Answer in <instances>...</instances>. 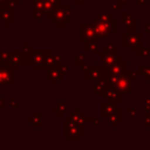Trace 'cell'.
<instances>
[{
  "instance_id": "33",
  "label": "cell",
  "mask_w": 150,
  "mask_h": 150,
  "mask_svg": "<svg viewBox=\"0 0 150 150\" xmlns=\"http://www.w3.org/2000/svg\"><path fill=\"white\" fill-rule=\"evenodd\" d=\"M129 71V75H130V77L134 80V81H137V79H138V75H139V73H138V70L136 71V70H128Z\"/></svg>"
},
{
  "instance_id": "28",
  "label": "cell",
  "mask_w": 150,
  "mask_h": 150,
  "mask_svg": "<svg viewBox=\"0 0 150 150\" xmlns=\"http://www.w3.org/2000/svg\"><path fill=\"white\" fill-rule=\"evenodd\" d=\"M143 117H144V124H143L144 128L150 129V111L149 110H145Z\"/></svg>"
},
{
  "instance_id": "31",
  "label": "cell",
  "mask_w": 150,
  "mask_h": 150,
  "mask_svg": "<svg viewBox=\"0 0 150 150\" xmlns=\"http://www.w3.org/2000/svg\"><path fill=\"white\" fill-rule=\"evenodd\" d=\"M122 7H123V4L118 0V1H115V2H111V9L115 11V12H121L122 11Z\"/></svg>"
},
{
  "instance_id": "11",
  "label": "cell",
  "mask_w": 150,
  "mask_h": 150,
  "mask_svg": "<svg viewBox=\"0 0 150 150\" xmlns=\"http://www.w3.org/2000/svg\"><path fill=\"white\" fill-rule=\"evenodd\" d=\"M68 71V67L67 64H57V66H53L48 69V80L53 82V86H57V82L60 80L63 79V76L67 74Z\"/></svg>"
},
{
  "instance_id": "17",
  "label": "cell",
  "mask_w": 150,
  "mask_h": 150,
  "mask_svg": "<svg viewBox=\"0 0 150 150\" xmlns=\"http://www.w3.org/2000/svg\"><path fill=\"white\" fill-rule=\"evenodd\" d=\"M107 89H108V82H107V80H98V81H95V84H94L93 87H90V90H93V91L95 93V95L98 96V97L105 96Z\"/></svg>"
},
{
  "instance_id": "7",
  "label": "cell",
  "mask_w": 150,
  "mask_h": 150,
  "mask_svg": "<svg viewBox=\"0 0 150 150\" xmlns=\"http://www.w3.org/2000/svg\"><path fill=\"white\" fill-rule=\"evenodd\" d=\"M53 53L52 49H33L30 55V66L32 69H46L47 56Z\"/></svg>"
},
{
  "instance_id": "23",
  "label": "cell",
  "mask_w": 150,
  "mask_h": 150,
  "mask_svg": "<svg viewBox=\"0 0 150 150\" xmlns=\"http://www.w3.org/2000/svg\"><path fill=\"white\" fill-rule=\"evenodd\" d=\"M100 41H94V42H89L86 43V54H93V53H101L102 49L98 48Z\"/></svg>"
},
{
  "instance_id": "14",
  "label": "cell",
  "mask_w": 150,
  "mask_h": 150,
  "mask_svg": "<svg viewBox=\"0 0 150 150\" xmlns=\"http://www.w3.org/2000/svg\"><path fill=\"white\" fill-rule=\"evenodd\" d=\"M122 15H123V19H122L123 26L127 27L128 32H130V33H136V32H137L138 19L135 18L131 12H122Z\"/></svg>"
},
{
  "instance_id": "34",
  "label": "cell",
  "mask_w": 150,
  "mask_h": 150,
  "mask_svg": "<svg viewBox=\"0 0 150 150\" xmlns=\"http://www.w3.org/2000/svg\"><path fill=\"white\" fill-rule=\"evenodd\" d=\"M105 49L109 52H116V46H115V43H109V45H107Z\"/></svg>"
},
{
  "instance_id": "18",
  "label": "cell",
  "mask_w": 150,
  "mask_h": 150,
  "mask_svg": "<svg viewBox=\"0 0 150 150\" xmlns=\"http://www.w3.org/2000/svg\"><path fill=\"white\" fill-rule=\"evenodd\" d=\"M117 109V104L115 102H102L101 103V117H108L110 114H112Z\"/></svg>"
},
{
  "instance_id": "20",
  "label": "cell",
  "mask_w": 150,
  "mask_h": 150,
  "mask_svg": "<svg viewBox=\"0 0 150 150\" xmlns=\"http://www.w3.org/2000/svg\"><path fill=\"white\" fill-rule=\"evenodd\" d=\"M105 98H107V101L118 103V102H122V94H120L114 87H111V86L108 84V89H107Z\"/></svg>"
},
{
  "instance_id": "13",
  "label": "cell",
  "mask_w": 150,
  "mask_h": 150,
  "mask_svg": "<svg viewBox=\"0 0 150 150\" xmlns=\"http://www.w3.org/2000/svg\"><path fill=\"white\" fill-rule=\"evenodd\" d=\"M100 54H101V64H102L104 68H107V69H108L110 66H112L118 59L122 57L121 54H117L116 52H109V50H107L105 48H103Z\"/></svg>"
},
{
  "instance_id": "6",
  "label": "cell",
  "mask_w": 150,
  "mask_h": 150,
  "mask_svg": "<svg viewBox=\"0 0 150 150\" xmlns=\"http://www.w3.org/2000/svg\"><path fill=\"white\" fill-rule=\"evenodd\" d=\"M108 84H109V83H108ZM109 86L114 87V88H115L120 94H122V95L129 94V93L132 90V79H131L130 75H129L128 69H127L123 74H121V75L115 80V82H114L112 84H109Z\"/></svg>"
},
{
  "instance_id": "21",
  "label": "cell",
  "mask_w": 150,
  "mask_h": 150,
  "mask_svg": "<svg viewBox=\"0 0 150 150\" xmlns=\"http://www.w3.org/2000/svg\"><path fill=\"white\" fill-rule=\"evenodd\" d=\"M20 50L22 53L23 63H29L30 64V55H32V46H30V43H21Z\"/></svg>"
},
{
  "instance_id": "44",
  "label": "cell",
  "mask_w": 150,
  "mask_h": 150,
  "mask_svg": "<svg viewBox=\"0 0 150 150\" xmlns=\"http://www.w3.org/2000/svg\"><path fill=\"white\" fill-rule=\"evenodd\" d=\"M60 1H62V2H63V1H67V0H60Z\"/></svg>"
},
{
  "instance_id": "24",
  "label": "cell",
  "mask_w": 150,
  "mask_h": 150,
  "mask_svg": "<svg viewBox=\"0 0 150 150\" xmlns=\"http://www.w3.org/2000/svg\"><path fill=\"white\" fill-rule=\"evenodd\" d=\"M67 109H68V103H67V102H60V103L53 109V111H54L55 114H57L59 117L63 118V112H67Z\"/></svg>"
},
{
  "instance_id": "32",
  "label": "cell",
  "mask_w": 150,
  "mask_h": 150,
  "mask_svg": "<svg viewBox=\"0 0 150 150\" xmlns=\"http://www.w3.org/2000/svg\"><path fill=\"white\" fill-rule=\"evenodd\" d=\"M143 107H144L145 110L150 111V96H145L143 98Z\"/></svg>"
},
{
  "instance_id": "36",
  "label": "cell",
  "mask_w": 150,
  "mask_h": 150,
  "mask_svg": "<svg viewBox=\"0 0 150 150\" xmlns=\"http://www.w3.org/2000/svg\"><path fill=\"white\" fill-rule=\"evenodd\" d=\"M137 4L141 7H146L149 5V0H137Z\"/></svg>"
},
{
  "instance_id": "41",
  "label": "cell",
  "mask_w": 150,
  "mask_h": 150,
  "mask_svg": "<svg viewBox=\"0 0 150 150\" xmlns=\"http://www.w3.org/2000/svg\"><path fill=\"white\" fill-rule=\"evenodd\" d=\"M122 4H123V6H127V4L129 2V1H131V0H120Z\"/></svg>"
},
{
  "instance_id": "1",
  "label": "cell",
  "mask_w": 150,
  "mask_h": 150,
  "mask_svg": "<svg viewBox=\"0 0 150 150\" xmlns=\"http://www.w3.org/2000/svg\"><path fill=\"white\" fill-rule=\"evenodd\" d=\"M0 63L11 66L13 69H20L21 64L23 63L22 53L20 49H9V50H1L0 52Z\"/></svg>"
},
{
  "instance_id": "27",
  "label": "cell",
  "mask_w": 150,
  "mask_h": 150,
  "mask_svg": "<svg viewBox=\"0 0 150 150\" xmlns=\"http://www.w3.org/2000/svg\"><path fill=\"white\" fill-rule=\"evenodd\" d=\"M149 56H150V47H148V48H143V49L137 54L138 60H143V59L149 57Z\"/></svg>"
},
{
  "instance_id": "4",
  "label": "cell",
  "mask_w": 150,
  "mask_h": 150,
  "mask_svg": "<svg viewBox=\"0 0 150 150\" xmlns=\"http://www.w3.org/2000/svg\"><path fill=\"white\" fill-rule=\"evenodd\" d=\"M94 26H95V30L100 38H108L111 35V33H115L117 30L115 16H111L110 19H108L105 21L95 20Z\"/></svg>"
},
{
  "instance_id": "38",
  "label": "cell",
  "mask_w": 150,
  "mask_h": 150,
  "mask_svg": "<svg viewBox=\"0 0 150 150\" xmlns=\"http://www.w3.org/2000/svg\"><path fill=\"white\" fill-rule=\"evenodd\" d=\"M74 4L75 6H84L86 0H74Z\"/></svg>"
},
{
  "instance_id": "16",
  "label": "cell",
  "mask_w": 150,
  "mask_h": 150,
  "mask_svg": "<svg viewBox=\"0 0 150 150\" xmlns=\"http://www.w3.org/2000/svg\"><path fill=\"white\" fill-rule=\"evenodd\" d=\"M69 118L73 122L77 123V124H81V125H84V123H94V121H95V118H86L84 114L81 112L79 108H75L74 112L69 114Z\"/></svg>"
},
{
  "instance_id": "9",
  "label": "cell",
  "mask_w": 150,
  "mask_h": 150,
  "mask_svg": "<svg viewBox=\"0 0 150 150\" xmlns=\"http://www.w3.org/2000/svg\"><path fill=\"white\" fill-rule=\"evenodd\" d=\"M143 45V33H130L124 32L122 34V48H135Z\"/></svg>"
},
{
  "instance_id": "8",
  "label": "cell",
  "mask_w": 150,
  "mask_h": 150,
  "mask_svg": "<svg viewBox=\"0 0 150 150\" xmlns=\"http://www.w3.org/2000/svg\"><path fill=\"white\" fill-rule=\"evenodd\" d=\"M82 69L86 71V80H93V81H98V80H107V68H104L102 64L96 66H81Z\"/></svg>"
},
{
  "instance_id": "40",
  "label": "cell",
  "mask_w": 150,
  "mask_h": 150,
  "mask_svg": "<svg viewBox=\"0 0 150 150\" xmlns=\"http://www.w3.org/2000/svg\"><path fill=\"white\" fill-rule=\"evenodd\" d=\"M5 105V100H4V97H0V107L2 108Z\"/></svg>"
},
{
  "instance_id": "35",
  "label": "cell",
  "mask_w": 150,
  "mask_h": 150,
  "mask_svg": "<svg viewBox=\"0 0 150 150\" xmlns=\"http://www.w3.org/2000/svg\"><path fill=\"white\" fill-rule=\"evenodd\" d=\"M143 28H144L145 33H150V21H145L143 23Z\"/></svg>"
},
{
  "instance_id": "29",
  "label": "cell",
  "mask_w": 150,
  "mask_h": 150,
  "mask_svg": "<svg viewBox=\"0 0 150 150\" xmlns=\"http://www.w3.org/2000/svg\"><path fill=\"white\" fill-rule=\"evenodd\" d=\"M74 63L80 64V66H83L84 64V55L83 54H76L74 56Z\"/></svg>"
},
{
  "instance_id": "43",
  "label": "cell",
  "mask_w": 150,
  "mask_h": 150,
  "mask_svg": "<svg viewBox=\"0 0 150 150\" xmlns=\"http://www.w3.org/2000/svg\"><path fill=\"white\" fill-rule=\"evenodd\" d=\"M148 83H149V86H150V80H149V81H148Z\"/></svg>"
},
{
  "instance_id": "15",
  "label": "cell",
  "mask_w": 150,
  "mask_h": 150,
  "mask_svg": "<svg viewBox=\"0 0 150 150\" xmlns=\"http://www.w3.org/2000/svg\"><path fill=\"white\" fill-rule=\"evenodd\" d=\"M45 0H32V21H41L43 18Z\"/></svg>"
},
{
  "instance_id": "3",
  "label": "cell",
  "mask_w": 150,
  "mask_h": 150,
  "mask_svg": "<svg viewBox=\"0 0 150 150\" xmlns=\"http://www.w3.org/2000/svg\"><path fill=\"white\" fill-rule=\"evenodd\" d=\"M73 12H74V7L62 6L57 12H55L52 16L48 18V21L52 22L54 27H67L69 18L73 15Z\"/></svg>"
},
{
  "instance_id": "42",
  "label": "cell",
  "mask_w": 150,
  "mask_h": 150,
  "mask_svg": "<svg viewBox=\"0 0 150 150\" xmlns=\"http://www.w3.org/2000/svg\"><path fill=\"white\" fill-rule=\"evenodd\" d=\"M148 43H149V47H150V39L148 40Z\"/></svg>"
},
{
  "instance_id": "2",
  "label": "cell",
  "mask_w": 150,
  "mask_h": 150,
  "mask_svg": "<svg viewBox=\"0 0 150 150\" xmlns=\"http://www.w3.org/2000/svg\"><path fill=\"white\" fill-rule=\"evenodd\" d=\"M63 138H68V139L84 138V125L73 122L69 117L63 118Z\"/></svg>"
},
{
  "instance_id": "12",
  "label": "cell",
  "mask_w": 150,
  "mask_h": 150,
  "mask_svg": "<svg viewBox=\"0 0 150 150\" xmlns=\"http://www.w3.org/2000/svg\"><path fill=\"white\" fill-rule=\"evenodd\" d=\"M15 20V7L11 4H6L1 7L0 11V21L5 23V26H9L12 21Z\"/></svg>"
},
{
  "instance_id": "25",
  "label": "cell",
  "mask_w": 150,
  "mask_h": 150,
  "mask_svg": "<svg viewBox=\"0 0 150 150\" xmlns=\"http://www.w3.org/2000/svg\"><path fill=\"white\" fill-rule=\"evenodd\" d=\"M138 73L139 75L143 76L144 81H149L150 80V67H145L143 64H138Z\"/></svg>"
},
{
  "instance_id": "39",
  "label": "cell",
  "mask_w": 150,
  "mask_h": 150,
  "mask_svg": "<svg viewBox=\"0 0 150 150\" xmlns=\"http://www.w3.org/2000/svg\"><path fill=\"white\" fill-rule=\"evenodd\" d=\"M94 123L96 124V128H97V129H98V128H101V124H100V118H95Z\"/></svg>"
},
{
  "instance_id": "19",
  "label": "cell",
  "mask_w": 150,
  "mask_h": 150,
  "mask_svg": "<svg viewBox=\"0 0 150 150\" xmlns=\"http://www.w3.org/2000/svg\"><path fill=\"white\" fill-rule=\"evenodd\" d=\"M107 120H108V123L111 125V128H116L117 124L122 123V108L117 107V109L112 114H110L107 117Z\"/></svg>"
},
{
  "instance_id": "37",
  "label": "cell",
  "mask_w": 150,
  "mask_h": 150,
  "mask_svg": "<svg viewBox=\"0 0 150 150\" xmlns=\"http://www.w3.org/2000/svg\"><path fill=\"white\" fill-rule=\"evenodd\" d=\"M11 102H12V107H20L21 104H20V102H16L15 101V97H11Z\"/></svg>"
},
{
  "instance_id": "26",
  "label": "cell",
  "mask_w": 150,
  "mask_h": 150,
  "mask_svg": "<svg viewBox=\"0 0 150 150\" xmlns=\"http://www.w3.org/2000/svg\"><path fill=\"white\" fill-rule=\"evenodd\" d=\"M110 18H111V13L110 12H96V20L105 21V20H108Z\"/></svg>"
},
{
  "instance_id": "5",
  "label": "cell",
  "mask_w": 150,
  "mask_h": 150,
  "mask_svg": "<svg viewBox=\"0 0 150 150\" xmlns=\"http://www.w3.org/2000/svg\"><path fill=\"white\" fill-rule=\"evenodd\" d=\"M100 36L95 30L94 22H80V42L89 43L94 41H100Z\"/></svg>"
},
{
  "instance_id": "10",
  "label": "cell",
  "mask_w": 150,
  "mask_h": 150,
  "mask_svg": "<svg viewBox=\"0 0 150 150\" xmlns=\"http://www.w3.org/2000/svg\"><path fill=\"white\" fill-rule=\"evenodd\" d=\"M15 84V69L11 66L0 63V86H14Z\"/></svg>"
},
{
  "instance_id": "22",
  "label": "cell",
  "mask_w": 150,
  "mask_h": 150,
  "mask_svg": "<svg viewBox=\"0 0 150 150\" xmlns=\"http://www.w3.org/2000/svg\"><path fill=\"white\" fill-rule=\"evenodd\" d=\"M28 124H30L33 128H41L42 127V121H41V115L40 114H33L29 118L26 120Z\"/></svg>"
},
{
  "instance_id": "30",
  "label": "cell",
  "mask_w": 150,
  "mask_h": 150,
  "mask_svg": "<svg viewBox=\"0 0 150 150\" xmlns=\"http://www.w3.org/2000/svg\"><path fill=\"white\" fill-rule=\"evenodd\" d=\"M127 111H128V116L131 117V118H135V117L138 116V112H137V108L136 107H129L127 109Z\"/></svg>"
}]
</instances>
